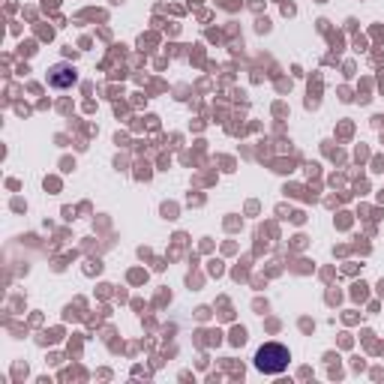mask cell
<instances>
[{
	"mask_svg": "<svg viewBox=\"0 0 384 384\" xmlns=\"http://www.w3.org/2000/svg\"><path fill=\"white\" fill-rule=\"evenodd\" d=\"M288 360H291V354H288L286 345L267 343V345H262L255 352V369L264 372V376H279V372L288 369Z\"/></svg>",
	"mask_w": 384,
	"mask_h": 384,
	"instance_id": "obj_1",
	"label": "cell"
},
{
	"mask_svg": "<svg viewBox=\"0 0 384 384\" xmlns=\"http://www.w3.org/2000/svg\"><path fill=\"white\" fill-rule=\"evenodd\" d=\"M75 82H78V72H75V66H70V63H58V66H51V70H49V84L51 87L63 90V87H72Z\"/></svg>",
	"mask_w": 384,
	"mask_h": 384,
	"instance_id": "obj_2",
	"label": "cell"
}]
</instances>
